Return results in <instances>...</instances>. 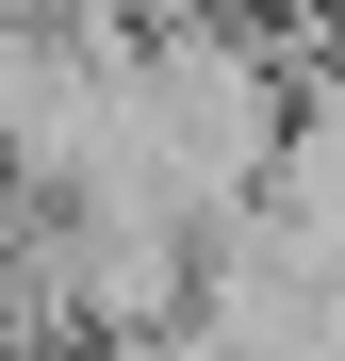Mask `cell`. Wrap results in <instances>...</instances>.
<instances>
[{"mask_svg":"<svg viewBox=\"0 0 345 361\" xmlns=\"http://www.w3.org/2000/svg\"><path fill=\"white\" fill-rule=\"evenodd\" d=\"M329 17H345V0H329Z\"/></svg>","mask_w":345,"mask_h":361,"instance_id":"obj_1","label":"cell"}]
</instances>
